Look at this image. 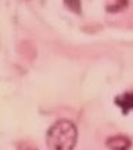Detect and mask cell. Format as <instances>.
<instances>
[{"label": "cell", "instance_id": "3", "mask_svg": "<svg viewBox=\"0 0 133 150\" xmlns=\"http://www.w3.org/2000/svg\"><path fill=\"white\" fill-rule=\"evenodd\" d=\"M115 103L122 109L123 113H127V112L133 110V92H125V93L116 96Z\"/></svg>", "mask_w": 133, "mask_h": 150}, {"label": "cell", "instance_id": "2", "mask_svg": "<svg viewBox=\"0 0 133 150\" xmlns=\"http://www.w3.org/2000/svg\"><path fill=\"white\" fill-rule=\"evenodd\" d=\"M132 146V142L129 137L116 134V136H110L106 139V147L109 150H129Z\"/></svg>", "mask_w": 133, "mask_h": 150}, {"label": "cell", "instance_id": "4", "mask_svg": "<svg viewBox=\"0 0 133 150\" xmlns=\"http://www.w3.org/2000/svg\"><path fill=\"white\" fill-rule=\"evenodd\" d=\"M64 4H65L68 10H71L75 14H79L81 10H82V3L81 0H64Z\"/></svg>", "mask_w": 133, "mask_h": 150}, {"label": "cell", "instance_id": "1", "mask_svg": "<svg viewBox=\"0 0 133 150\" xmlns=\"http://www.w3.org/2000/svg\"><path fill=\"white\" fill-rule=\"evenodd\" d=\"M78 140V129L74 122L59 119L48 127L45 143L48 150H74Z\"/></svg>", "mask_w": 133, "mask_h": 150}]
</instances>
